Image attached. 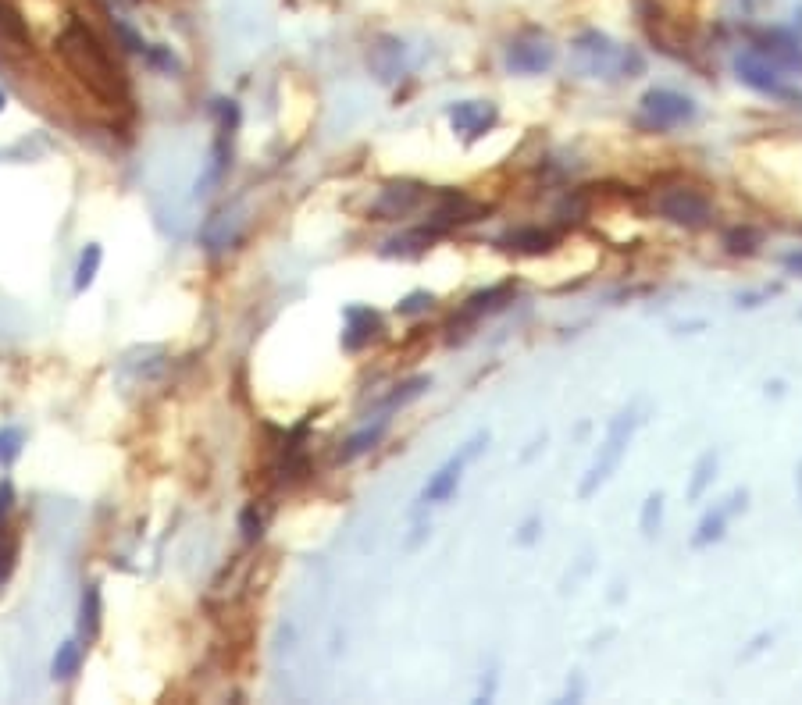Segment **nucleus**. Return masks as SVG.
Segmentation results:
<instances>
[{"instance_id":"f257e3e1","label":"nucleus","mask_w":802,"mask_h":705,"mask_svg":"<svg viewBox=\"0 0 802 705\" xmlns=\"http://www.w3.org/2000/svg\"><path fill=\"white\" fill-rule=\"evenodd\" d=\"M58 54L68 68H72L75 79L86 86L97 100L104 104H122L125 100V79L118 72V65L111 61L107 47L97 40L90 25H82L79 18L65 25V33L58 36Z\"/></svg>"},{"instance_id":"f03ea898","label":"nucleus","mask_w":802,"mask_h":705,"mask_svg":"<svg viewBox=\"0 0 802 705\" xmlns=\"http://www.w3.org/2000/svg\"><path fill=\"white\" fill-rule=\"evenodd\" d=\"M639 424H642L639 406H628V410H621V414L610 421L606 438L599 442L596 460L589 463L582 485H578V495H582V499H592V495H596L606 481L614 478L617 467H621V460L628 456V446H631V438H635V431H639Z\"/></svg>"},{"instance_id":"7ed1b4c3","label":"nucleus","mask_w":802,"mask_h":705,"mask_svg":"<svg viewBox=\"0 0 802 705\" xmlns=\"http://www.w3.org/2000/svg\"><path fill=\"white\" fill-rule=\"evenodd\" d=\"M574 50H578V57H582V65L589 75H624V79H635V75L646 68L635 50L617 47V43L603 33H582L574 40Z\"/></svg>"},{"instance_id":"20e7f679","label":"nucleus","mask_w":802,"mask_h":705,"mask_svg":"<svg viewBox=\"0 0 802 705\" xmlns=\"http://www.w3.org/2000/svg\"><path fill=\"white\" fill-rule=\"evenodd\" d=\"M485 446H489V431H475V435L467 438L464 446H457V453H453L450 460L442 463L432 478L425 481L418 503L421 506H439V503H446V499H453V495H457V488H460V481H464V470L471 467L478 456H482Z\"/></svg>"},{"instance_id":"39448f33","label":"nucleus","mask_w":802,"mask_h":705,"mask_svg":"<svg viewBox=\"0 0 802 705\" xmlns=\"http://www.w3.org/2000/svg\"><path fill=\"white\" fill-rule=\"evenodd\" d=\"M696 114H699L696 100L685 97V93L663 90V86L646 90V93H642V100H639V122L646 125V129H653V132L674 129V125H685V122H692Z\"/></svg>"},{"instance_id":"423d86ee","label":"nucleus","mask_w":802,"mask_h":705,"mask_svg":"<svg viewBox=\"0 0 802 705\" xmlns=\"http://www.w3.org/2000/svg\"><path fill=\"white\" fill-rule=\"evenodd\" d=\"M735 75L749 86V90L763 93V97L785 100V104H795V107L802 104V93L792 90V86L781 79L778 65L767 61L760 50H742V54L735 57Z\"/></svg>"},{"instance_id":"0eeeda50","label":"nucleus","mask_w":802,"mask_h":705,"mask_svg":"<svg viewBox=\"0 0 802 705\" xmlns=\"http://www.w3.org/2000/svg\"><path fill=\"white\" fill-rule=\"evenodd\" d=\"M656 211L663 221L681 228H706L713 221V203L696 186H671L656 196Z\"/></svg>"},{"instance_id":"6e6552de","label":"nucleus","mask_w":802,"mask_h":705,"mask_svg":"<svg viewBox=\"0 0 802 705\" xmlns=\"http://www.w3.org/2000/svg\"><path fill=\"white\" fill-rule=\"evenodd\" d=\"M745 499H749V492L738 488V492H731L724 503H713L710 510L703 513V520H699L696 535H692V549H706V545L721 542V538L728 535V524L735 520V513L745 510Z\"/></svg>"},{"instance_id":"1a4fd4ad","label":"nucleus","mask_w":802,"mask_h":705,"mask_svg":"<svg viewBox=\"0 0 802 705\" xmlns=\"http://www.w3.org/2000/svg\"><path fill=\"white\" fill-rule=\"evenodd\" d=\"M557 61V50L549 47L546 40H517L507 47V65L510 72H521V75H542L553 68Z\"/></svg>"},{"instance_id":"9d476101","label":"nucleus","mask_w":802,"mask_h":705,"mask_svg":"<svg viewBox=\"0 0 802 705\" xmlns=\"http://www.w3.org/2000/svg\"><path fill=\"white\" fill-rule=\"evenodd\" d=\"M450 122L457 132H464L467 139H478L496 125V107L492 104H478V100H464V104H453L450 111Z\"/></svg>"},{"instance_id":"9b49d317","label":"nucleus","mask_w":802,"mask_h":705,"mask_svg":"<svg viewBox=\"0 0 802 705\" xmlns=\"http://www.w3.org/2000/svg\"><path fill=\"white\" fill-rule=\"evenodd\" d=\"M425 200V189L414 186V182H393V186H385L382 196L375 203V214L382 221L389 218H400V214H410L418 203Z\"/></svg>"},{"instance_id":"f8f14e48","label":"nucleus","mask_w":802,"mask_h":705,"mask_svg":"<svg viewBox=\"0 0 802 705\" xmlns=\"http://www.w3.org/2000/svg\"><path fill=\"white\" fill-rule=\"evenodd\" d=\"M346 332H343V346L350 349V353H357V349H364L371 339H375L378 332H382V321H378V314L371 307H346Z\"/></svg>"},{"instance_id":"ddd939ff","label":"nucleus","mask_w":802,"mask_h":705,"mask_svg":"<svg viewBox=\"0 0 802 705\" xmlns=\"http://www.w3.org/2000/svg\"><path fill=\"white\" fill-rule=\"evenodd\" d=\"M557 243V235L546 232V228H514L503 239H496V246L507 253H524V257H535V253H549Z\"/></svg>"},{"instance_id":"4468645a","label":"nucleus","mask_w":802,"mask_h":705,"mask_svg":"<svg viewBox=\"0 0 802 705\" xmlns=\"http://www.w3.org/2000/svg\"><path fill=\"white\" fill-rule=\"evenodd\" d=\"M760 54L767 61H774L778 68H792V72H802V40L792 33H767L763 36Z\"/></svg>"},{"instance_id":"2eb2a0df","label":"nucleus","mask_w":802,"mask_h":705,"mask_svg":"<svg viewBox=\"0 0 802 705\" xmlns=\"http://www.w3.org/2000/svg\"><path fill=\"white\" fill-rule=\"evenodd\" d=\"M385 431H389V417H378L375 424H364L361 431H353L350 438H346L343 446H339V453H336V460L339 463H353L357 456H364V453H371V449L378 446L385 438Z\"/></svg>"},{"instance_id":"dca6fc26","label":"nucleus","mask_w":802,"mask_h":705,"mask_svg":"<svg viewBox=\"0 0 802 705\" xmlns=\"http://www.w3.org/2000/svg\"><path fill=\"white\" fill-rule=\"evenodd\" d=\"M368 61L378 72V79L393 82L396 75H400V65H403V43L400 40H378L375 47H371Z\"/></svg>"},{"instance_id":"f3484780","label":"nucleus","mask_w":802,"mask_h":705,"mask_svg":"<svg viewBox=\"0 0 802 705\" xmlns=\"http://www.w3.org/2000/svg\"><path fill=\"white\" fill-rule=\"evenodd\" d=\"M717 463H721L717 449H710V453L699 456L696 470H692V481H688V503H699V499L706 495V488H710L713 478H717Z\"/></svg>"},{"instance_id":"a211bd4d","label":"nucleus","mask_w":802,"mask_h":705,"mask_svg":"<svg viewBox=\"0 0 802 705\" xmlns=\"http://www.w3.org/2000/svg\"><path fill=\"white\" fill-rule=\"evenodd\" d=\"M79 631L86 641H93L100 634V584H86V592H82Z\"/></svg>"},{"instance_id":"6ab92c4d","label":"nucleus","mask_w":802,"mask_h":705,"mask_svg":"<svg viewBox=\"0 0 802 705\" xmlns=\"http://www.w3.org/2000/svg\"><path fill=\"white\" fill-rule=\"evenodd\" d=\"M510 292H514V285H492V289H485V292H475V296L467 300L464 317H482V314H492V310H500L503 303L510 300Z\"/></svg>"},{"instance_id":"aec40b11","label":"nucleus","mask_w":802,"mask_h":705,"mask_svg":"<svg viewBox=\"0 0 802 705\" xmlns=\"http://www.w3.org/2000/svg\"><path fill=\"white\" fill-rule=\"evenodd\" d=\"M0 40L15 43V47H25V43H29V29H25L22 15L11 8L8 0H0Z\"/></svg>"},{"instance_id":"412c9836","label":"nucleus","mask_w":802,"mask_h":705,"mask_svg":"<svg viewBox=\"0 0 802 705\" xmlns=\"http://www.w3.org/2000/svg\"><path fill=\"white\" fill-rule=\"evenodd\" d=\"M82 666V645L79 641H65V645H58V656H54V681H72L75 673H79Z\"/></svg>"},{"instance_id":"4be33fe9","label":"nucleus","mask_w":802,"mask_h":705,"mask_svg":"<svg viewBox=\"0 0 802 705\" xmlns=\"http://www.w3.org/2000/svg\"><path fill=\"white\" fill-rule=\"evenodd\" d=\"M100 260H104V250H100L97 243H90L86 250H82L79 268H75V292H86V289H90L93 278H97V271H100Z\"/></svg>"},{"instance_id":"5701e85b","label":"nucleus","mask_w":802,"mask_h":705,"mask_svg":"<svg viewBox=\"0 0 802 705\" xmlns=\"http://www.w3.org/2000/svg\"><path fill=\"white\" fill-rule=\"evenodd\" d=\"M428 239H432V235H428V232H410V235H400V239H393V243L385 246V250H382V257H418V253L428 246Z\"/></svg>"},{"instance_id":"b1692460","label":"nucleus","mask_w":802,"mask_h":705,"mask_svg":"<svg viewBox=\"0 0 802 705\" xmlns=\"http://www.w3.org/2000/svg\"><path fill=\"white\" fill-rule=\"evenodd\" d=\"M432 385V378L428 374H418V378H410V381H403V385H396V392L389 396V406H407L410 399H418V396H425V389Z\"/></svg>"},{"instance_id":"393cba45","label":"nucleus","mask_w":802,"mask_h":705,"mask_svg":"<svg viewBox=\"0 0 802 705\" xmlns=\"http://www.w3.org/2000/svg\"><path fill=\"white\" fill-rule=\"evenodd\" d=\"M660 520H663V495H660V492H653V495H649V499H646V506H642V517H639L642 535L653 538L656 531H660Z\"/></svg>"},{"instance_id":"a878e982","label":"nucleus","mask_w":802,"mask_h":705,"mask_svg":"<svg viewBox=\"0 0 802 705\" xmlns=\"http://www.w3.org/2000/svg\"><path fill=\"white\" fill-rule=\"evenodd\" d=\"M22 428H0V467H8V463L18 460V453H22Z\"/></svg>"},{"instance_id":"bb28decb","label":"nucleus","mask_w":802,"mask_h":705,"mask_svg":"<svg viewBox=\"0 0 802 705\" xmlns=\"http://www.w3.org/2000/svg\"><path fill=\"white\" fill-rule=\"evenodd\" d=\"M432 307H435V296H432V292H425V289L410 292V296H403V300L396 303V310H400L403 317L425 314V310H432Z\"/></svg>"},{"instance_id":"cd10ccee","label":"nucleus","mask_w":802,"mask_h":705,"mask_svg":"<svg viewBox=\"0 0 802 705\" xmlns=\"http://www.w3.org/2000/svg\"><path fill=\"white\" fill-rule=\"evenodd\" d=\"M239 531H243L246 542H257V538L264 535V517L257 513V506H246V510L239 513Z\"/></svg>"},{"instance_id":"c85d7f7f","label":"nucleus","mask_w":802,"mask_h":705,"mask_svg":"<svg viewBox=\"0 0 802 705\" xmlns=\"http://www.w3.org/2000/svg\"><path fill=\"white\" fill-rule=\"evenodd\" d=\"M756 243H760V235L756 232H731L728 235V253H753Z\"/></svg>"},{"instance_id":"c756f323","label":"nucleus","mask_w":802,"mask_h":705,"mask_svg":"<svg viewBox=\"0 0 802 705\" xmlns=\"http://www.w3.org/2000/svg\"><path fill=\"white\" fill-rule=\"evenodd\" d=\"M147 61L164 68V72H179V61L172 57V50H164V47H147Z\"/></svg>"},{"instance_id":"7c9ffc66","label":"nucleus","mask_w":802,"mask_h":705,"mask_svg":"<svg viewBox=\"0 0 802 705\" xmlns=\"http://www.w3.org/2000/svg\"><path fill=\"white\" fill-rule=\"evenodd\" d=\"M15 556H18L15 542H0V584L8 581V574L15 570Z\"/></svg>"},{"instance_id":"2f4dec72","label":"nucleus","mask_w":802,"mask_h":705,"mask_svg":"<svg viewBox=\"0 0 802 705\" xmlns=\"http://www.w3.org/2000/svg\"><path fill=\"white\" fill-rule=\"evenodd\" d=\"M11 503H15V485L4 478V481H0V520H4V513L11 510Z\"/></svg>"},{"instance_id":"473e14b6","label":"nucleus","mask_w":802,"mask_h":705,"mask_svg":"<svg viewBox=\"0 0 802 705\" xmlns=\"http://www.w3.org/2000/svg\"><path fill=\"white\" fill-rule=\"evenodd\" d=\"M781 264H785L788 271H799V275H802V250L785 253V257H781Z\"/></svg>"},{"instance_id":"72a5a7b5","label":"nucleus","mask_w":802,"mask_h":705,"mask_svg":"<svg viewBox=\"0 0 802 705\" xmlns=\"http://www.w3.org/2000/svg\"><path fill=\"white\" fill-rule=\"evenodd\" d=\"M535 527H539V520L532 517V520H528V524H524V535H521V542H532V538H535Z\"/></svg>"},{"instance_id":"f704fd0d","label":"nucleus","mask_w":802,"mask_h":705,"mask_svg":"<svg viewBox=\"0 0 802 705\" xmlns=\"http://www.w3.org/2000/svg\"><path fill=\"white\" fill-rule=\"evenodd\" d=\"M4 107H8V93L0 90V111H4Z\"/></svg>"},{"instance_id":"c9c22d12","label":"nucleus","mask_w":802,"mask_h":705,"mask_svg":"<svg viewBox=\"0 0 802 705\" xmlns=\"http://www.w3.org/2000/svg\"><path fill=\"white\" fill-rule=\"evenodd\" d=\"M753 4H756V0H742V8L749 11V15H753Z\"/></svg>"},{"instance_id":"e433bc0d","label":"nucleus","mask_w":802,"mask_h":705,"mask_svg":"<svg viewBox=\"0 0 802 705\" xmlns=\"http://www.w3.org/2000/svg\"><path fill=\"white\" fill-rule=\"evenodd\" d=\"M795 481H799V499H802V467H799V478H795Z\"/></svg>"}]
</instances>
